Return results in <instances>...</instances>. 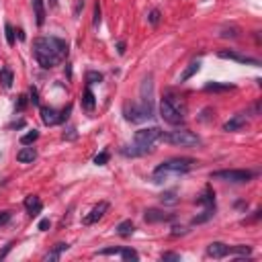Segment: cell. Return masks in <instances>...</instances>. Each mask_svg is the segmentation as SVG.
I'll return each mask as SVG.
<instances>
[{"label":"cell","instance_id":"cell-35","mask_svg":"<svg viewBox=\"0 0 262 262\" xmlns=\"http://www.w3.org/2000/svg\"><path fill=\"white\" fill-rule=\"evenodd\" d=\"M162 201L174 205V203H176V197H174V193H166V195H162Z\"/></svg>","mask_w":262,"mask_h":262},{"label":"cell","instance_id":"cell-29","mask_svg":"<svg viewBox=\"0 0 262 262\" xmlns=\"http://www.w3.org/2000/svg\"><path fill=\"white\" fill-rule=\"evenodd\" d=\"M232 254H240V256H250V254H252V250H250L248 246H234V248H232Z\"/></svg>","mask_w":262,"mask_h":262},{"label":"cell","instance_id":"cell-4","mask_svg":"<svg viewBox=\"0 0 262 262\" xmlns=\"http://www.w3.org/2000/svg\"><path fill=\"white\" fill-rule=\"evenodd\" d=\"M184 102H180L176 96H164L160 100V115L170 125H180L184 121Z\"/></svg>","mask_w":262,"mask_h":262},{"label":"cell","instance_id":"cell-2","mask_svg":"<svg viewBox=\"0 0 262 262\" xmlns=\"http://www.w3.org/2000/svg\"><path fill=\"white\" fill-rule=\"evenodd\" d=\"M160 135H162V131H160V127H147V129H139V131H135V135H133V143L131 145H125L121 152L125 154V156H143V154H147L149 149H152V145L160 139Z\"/></svg>","mask_w":262,"mask_h":262},{"label":"cell","instance_id":"cell-38","mask_svg":"<svg viewBox=\"0 0 262 262\" xmlns=\"http://www.w3.org/2000/svg\"><path fill=\"white\" fill-rule=\"evenodd\" d=\"M49 226H51V221H49V219H41V221H39V230H41V232H47V230H49Z\"/></svg>","mask_w":262,"mask_h":262},{"label":"cell","instance_id":"cell-40","mask_svg":"<svg viewBox=\"0 0 262 262\" xmlns=\"http://www.w3.org/2000/svg\"><path fill=\"white\" fill-rule=\"evenodd\" d=\"M117 51H119V54H123V51H125V43H123V41L117 43Z\"/></svg>","mask_w":262,"mask_h":262},{"label":"cell","instance_id":"cell-22","mask_svg":"<svg viewBox=\"0 0 262 262\" xmlns=\"http://www.w3.org/2000/svg\"><path fill=\"white\" fill-rule=\"evenodd\" d=\"M13 80H15V76H13L11 70H7V68L0 70V84H3L5 88H11L13 86Z\"/></svg>","mask_w":262,"mask_h":262},{"label":"cell","instance_id":"cell-6","mask_svg":"<svg viewBox=\"0 0 262 262\" xmlns=\"http://www.w3.org/2000/svg\"><path fill=\"white\" fill-rule=\"evenodd\" d=\"M139 107L143 111V115L149 119L154 117V80L152 76H147L141 82V100H139Z\"/></svg>","mask_w":262,"mask_h":262},{"label":"cell","instance_id":"cell-23","mask_svg":"<svg viewBox=\"0 0 262 262\" xmlns=\"http://www.w3.org/2000/svg\"><path fill=\"white\" fill-rule=\"evenodd\" d=\"M232 88H234L232 84H219V82H209L205 86L207 92H226V90H232Z\"/></svg>","mask_w":262,"mask_h":262},{"label":"cell","instance_id":"cell-20","mask_svg":"<svg viewBox=\"0 0 262 262\" xmlns=\"http://www.w3.org/2000/svg\"><path fill=\"white\" fill-rule=\"evenodd\" d=\"M197 203H199V205H205V207H215V193L207 186L205 193L197 199Z\"/></svg>","mask_w":262,"mask_h":262},{"label":"cell","instance_id":"cell-12","mask_svg":"<svg viewBox=\"0 0 262 262\" xmlns=\"http://www.w3.org/2000/svg\"><path fill=\"white\" fill-rule=\"evenodd\" d=\"M228 254H232V248L221 242H213L207 248V256H211V258H226Z\"/></svg>","mask_w":262,"mask_h":262},{"label":"cell","instance_id":"cell-27","mask_svg":"<svg viewBox=\"0 0 262 262\" xmlns=\"http://www.w3.org/2000/svg\"><path fill=\"white\" fill-rule=\"evenodd\" d=\"M107 162H109V152H100L96 158H94V164H96V166H104Z\"/></svg>","mask_w":262,"mask_h":262},{"label":"cell","instance_id":"cell-3","mask_svg":"<svg viewBox=\"0 0 262 262\" xmlns=\"http://www.w3.org/2000/svg\"><path fill=\"white\" fill-rule=\"evenodd\" d=\"M197 162L193 158H172L168 162H162L154 170V182H162L168 174H184L189 172Z\"/></svg>","mask_w":262,"mask_h":262},{"label":"cell","instance_id":"cell-21","mask_svg":"<svg viewBox=\"0 0 262 262\" xmlns=\"http://www.w3.org/2000/svg\"><path fill=\"white\" fill-rule=\"evenodd\" d=\"M133 221L131 219H125V221H121L119 226H117V234L119 236H123V238H127V236H131L133 234Z\"/></svg>","mask_w":262,"mask_h":262},{"label":"cell","instance_id":"cell-32","mask_svg":"<svg viewBox=\"0 0 262 262\" xmlns=\"http://www.w3.org/2000/svg\"><path fill=\"white\" fill-rule=\"evenodd\" d=\"M147 21H149L152 25H158V21H160V13H158V11H152V13H149V17H147Z\"/></svg>","mask_w":262,"mask_h":262},{"label":"cell","instance_id":"cell-18","mask_svg":"<svg viewBox=\"0 0 262 262\" xmlns=\"http://www.w3.org/2000/svg\"><path fill=\"white\" fill-rule=\"evenodd\" d=\"M31 5H33L35 21H37V25L41 27V25L45 23V3H43V0H31Z\"/></svg>","mask_w":262,"mask_h":262},{"label":"cell","instance_id":"cell-11","mask_svg":"<svg viewBox=\"0 0 262 262\" xmlns=\"http://www.w3.org/2000/svg\"><path fill=\"white\" fill-rule=\"evenodd\" d=\"M219 58L223 60H234V62H240V64H250V66H260V62L256 58H248V56H242V54H236V51H219Z\"/></svg>","mask_w":262,"mask_h":262},{"label":"cell","instance_id":"cell-10","mask_svg":"<svg viewBox=\"0 0 262 262\" xmlns=\"http://www.w3.org/2000/svg\"><path fill=\"white\" fill-rule=\"evenodd\" d=\"M107 211H109V203H107V201H100V203H98V205L92 209V211H90V213L84 217V223H86V226L96 223V221H98V219H100L104 213H107Z\"/></svg>","mask_w":262,"mask_h":262},{"label":"cell","instance_id":"cell-24","mask_svg":"<svg viewBox=\"0 0 262 262\" xmlns=\"http://www.w3.org/2000/svg\"><path fill=\"white\" fill-rule=\"evenodd\" d=\"M199 68H201V62H193V64H189V68L182 72V76H180V82H186L191 76H195L197 72H199Z\"/></svg>","mask_w":262,"mask_h":262},{"label":"cell","instance_id":"cell-13","mask_svg":"<svg viewBox=\"0 0 262 262\" xmlns=\"http://www.w3.org/2000/svg\"><path fill=\"white\" fill-rule=\"evenodd\" d=\"M248 125V119H246V113H238L234 115L226 125H223V131H240Z\"/></svg>","mask_w":262,"mask_h":262},{"label":"cell","instance_id":"cell-37","mask_svg":"<svg viewBox=\"0 0 262 262\" xmlns=\"http://www.w3.org/2000/svg\"><path fill=\"white\" fill-rule=\"evenodd\" d=\"M236 35H238V29H236V27H232V29H230V31H228V29H226V31H223V33H221V37H236Z\"/></svg>","mask_w":262,"mask_h":262},{"label":"cell","instance_id":"cell-15","mask_svg":"<svg viewBox=\"0 0 262 262\" xmlns=\"http://www.w3.org/2000/svg\"><path fill=\"white\" fill-rule=\"evenodd\" d=\"M143 217H145L147 223H158V221H168V219H172L170 213H162L160 209H147Z\"/></svg>","mask_w":262,"mask_h":262},{"label":"cell","instance_id":"cell-41","mask_svg":"<svg viewBox=\"0 0 262 262\" xmlns=\"http://www.w3.org/2000/svg\"><path fill=\"white\" fill-rule=\"evenodd\" d=\"M25 104H27V100H25V96H21V100H19V109H23Z\"/></svg>","mask_w":262,"mask_h":262},{"label":"cell","instance_id":"cell-14","mask_svg":"<svg viewBox=\"0 0 262 262\" xmlns=\"http://www.w3.org/2000/svg\"><path fill=\"white\" fill-rule=\"evenodd\" d=\"M25 209H27V213H29L31 217H35V215L41 213L43 203H41V199H39L37 195H29V197L25 199Z\"/></svg>","mask_w":262,"mask_h":262},{"label":"cell","instance_id":"cell-39","mask_svg":"<svg viewBox=\"0 0 262 262\" xmlns=\"http://www.w3.org/2000/svg\"><path fill=\"white\" fill-rule=\"evenodd\" d=\"M31 102L33 104H39V96H37V90L35 88H31Z\"/></svg>","mask_w":262,"mask_h":262},{"label":"cell","instance_id":"cell-25","mask_svg":"<svg viewBox=\"0 0 262 262\" xmlns=\"http://www.w3.org/2000/svg\"><path fill=\"white\" fill-rule=\"evenodd\" d=\"M117 256H121L123 260H139V254L135 250H131V248H119Z\"/></svg>","mask_w":262,"mask_h":262},{"label":"cell","instance_id":"cell-7","mask_svg":"<svg viewBox=\"0 0 262 262\" xmlns=\"http://www.w3.org/2000/svg\"><path fill=\"white\" fill-rule=\"evenodd\" d=\"M211 178L215 180H226V182H248L252 180V172L250 170H217L211 174Z\"/></svg>","mask_w":262,"mask_h":262},{"label":"cell","instance_id":"cell-19","mask_svg":"<svg viewBox=\"0 0 262 262\" xmlns=\"http://www.w3.org/2000/svg\"><path fill=\"white\" fill-rule=\"evenodd\" d=\"M68 248H70L68 244L60 242V244H56V246H54V250H51V252H47V254L43 256V260H47V262H49V260H60V256H62V254H64Z\"/></svg>","mask_w":262,"mask_h":262},{"label":"cell","instance_id":"cell-17","mask_svg":"<svg viewBox=\"0 0 262 262\" xmlns=\"http://www.w3.org/2000/svg\"><path fill=\"white\" fill-rule=\"evenodd\" d=\"M94 104H96L94 92L90 90V86H86L84 92H82V109H84L86 113H92V111H94Z\"/></svg>","mask_w":262,"mask_h":262},{"label":"cell","instance_id":"cell-30","mask_svg":"<svg viewBox=\"0 0 262 262\" xmlns=\"http://www.w3.org/2000/svg\"><path fill=\"white\" fill-rule=\"evenodd\" d=\"M100 80H102V76L98 72H88L86 74V82L88 84H94V82H100Z\"/></svg>","mask_w":262,"mask_h":262},{"label":"cell","instance_id":"cell-33","mask_svg":"<svg viewBox=\"0 0 262 262\" xmlns=\"http://www.w3.org/2000/svg\"><path fill=\"white\" fill-rule=\"evenodd\" d=\"M11 221V211H0V226H7Z\"/></svg>","mask_w":262,"mask_h":262},{"label":"cell","instance_id":"cell-26","mask_svg":"<svg viewBox=\"0 0 262 262\" xmlns=\"http://www.w3.org/2000/svg\"><path fill=\"white\" fill-rule=\"evenodd\" d=\"M37 137H39V131H29V133H25L23 137H21V143L23 145H33V141H37Z\"/></svg>","mask_w":262,"mask_h":262},{"label":"cell","instance_id":"cell-28","mask_svg":"<svg viewBox=\"0 0 262 262\" xmlns=\"http://www.w3.org/2000/svg\"><path fill=\"white\" fill-rule=\"evenodd\" d=\"M5 31H7V41H9V45H15V29H13V25H5Z\"/></svg>","mask_w":262,"mask_h":262},{"label":"cell","instance_id":"cell-16","mask_svg":"<svg viewBox=\"0 0 262 262\" xmlns=\"http://www.w3.org/2000/svg\"><path fill=\"white\" fill-rule=\"evenodd\" d=\"M37 158V149L33 147V145H25L19 154H17V160L21 162V164H29V162H33Z\"/></svg>","mask_w":262,"mask_h":262},{"label":"cell","instance_id":"cell-1","mask_svg":"<svg viewBox=\"0 0 262 262\" xmlns=\"http://www.w3.org/2000/svg\"><path fill=\"white\" fill-rule=\"evenodd\" d=\"M33 51L39 66L49 70L68 58V43L60 37H37L33 41Z\"/></svg>","mask_w":262,"mask_h":262},{"label":"cell","instance_id":"cell-34","mask_svg":"<svg viewBox=\"0 0 262 262\" xmlns=\"http://www.w3.org/2000/svg\"><path fill=\"white\" fill-rule=\"evenodd\" d=\"M94 27H98L100 25V5H94V23H92Z\"/></svg>","mask_w":262,"mask_h":262},{"label":"cell","instance_id":"cell-8","mask_svg":"<svg viewBox=\"0 0 262 262\" xmlns=\"http://www.w3.org/2000/svg\"><path fill=\"white\" fill-rule=\"evenodd\" d=\"M123 113H125V119L127 121H131V123H139V121H145L147 117L143 115V111H141V107H139V102H127L125 104V109H123Z\"/></svg>","mask_w":262,"mask_h":262},{"label":"cell","instance_id":"cell-9","mask_svg":"<svg viewBox=\"0 0 262 262\" xmlns=\"http://www.w3.org/2000/svg\"><path fill=\"white\" fill-rule=\"evenodd\" d=\"M41 121L45 125H58V123H64L62 119V111H56L51 107H41Z\"/></svg>","mask_w":262,"mask_h":262},{"label":"cell","instance_id":"cell-31","mask_svg":"<svg viewBox=\"0 0 262 262\" xmlns=\"http://www.w3.org/2000/svg\"><path fill=\"white\" fill-rule=\"evenodd\" d=\"M162 260H172V262H180V254H174V252H164V254H162Z\"/></svg>","mask_w":262,"mask_h":262},{"label":"cell","instance_id":"cell-36","mask_svg":"<svg viewBox=\"0 0 262 262\" xmlns=\"http://www.w3.org/2000/svg\"><path fill=\"white\" fill-rule=\"evenodd\" d=\"M13 250V244H9V246H5L3 250H0V260H5L7 256H9V252Z\"/></svg>","mask_w":262,"mask_h":262},{"label":"cell","instance_id":"cell-5","mask_svg":"<svg viewBox=\"0 0 262 262\" xmlns=\"http://www.w3.org/2000/svg\"><path fill=\"white\" fill-rule=\"evenodd\" d=\"M160 139H164L170 145H178V147H199L201 145V137L189 129H176L170 131L166 135H160Z\"/></svg>","mask_w":262,"mask_h":262}]
</instances>
